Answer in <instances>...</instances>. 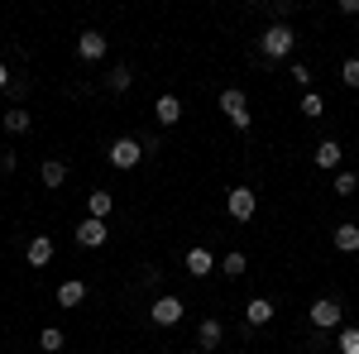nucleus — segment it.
Returning a JSON list of instances; mask_svg holds the SVG:
<instances>
[{
    "mask_svg": "<svg viewBox=\"0 0 359 354\" xmlns=\"http://www.w3.org/2000/svg\"><path fill=\"white\" fill-rule=\"evenodd\" d=\"M25 259L34 264V268H48V264H53V240H48V235H34L29 249H25Z\"/></svg>",
    "mask_w": 359,
    "mask_h": 354,
    "instance_id": "nucleus-10",
    "label": "nucleus"
},
{
    "mask_svg": "<svg viewBox=\"0 0 359 354\" xmlns=\"http://www.w3.org/2000/svg\"><path fill=\"white\" fill-rule=\"evenodd\" d=\"M335 350H340V354H359V330L345 326V330H340V340H335Z\"/></svg>",
    "mask_w": 359,
    "mask_h": 354,
    "instance_id": "nucleus-23",
    "label": "nucleus"
},
{
    "mask_svg": "<svg viewBox=\"0 0 359 354\" xmlns=\"http://www.w3.org/2000/svg\"><path fill=\"white\" fill-rule=\"evenodd\" d=\"M340 82L359 91V57H345V62H340Z\"/></svg>",
    "mask_w": 359,
    "mask_h": 354,
    "instance_id": "nucleus-26",
    "label": "nucleus"
},
{
    "mask_svg": "<svg viewBox=\"0 0 359 354\" xmlns=\"http://www.w3.org/2000/svg\"><path fill=\"white\" fill-rule=\"evenodd\" d=\"M340 15H359V0H340Z\"/></svg>",
    "mask_w": 359,
    "mask_h": 354,
    "instance_id": "nucleus-28",
    "label": "nucleus"
},
{
    "mask_svg": "<svg viewBox=\"0 0 359 354\" xmlns=\"http://www.w3.org/2000/svg\"><path fill=\"white\" fill-rule=\"evenodd\" d=\"M5 86H10V72H5V62H0V91H5Z\"/></svg>",
    "mask_w": 359,
    "mask_h": 354,
    "instance_id": "nucleus-29",
    "label": "nucleus"
},
{
    "mask_svg": "<svg viewBox=\"0 0 359 354\" xmlns=\"http://www.w3.org/2000/svg\"><path fill=\"white\" fill-rule=\"evenodd\" d=\"M335 249H340V254H359V225L355 220L335 225Z\"/></svg>",
    "mask_w": 359,
    "mask_h": 354,
    "instance_id": "nucleus-17",
    "label": "nucleus"
},
{
    "mask_svg": "<svg viewBox=\"0 0 359 354\" xmlns=\"http://www.w3.org/2000/svg\"><path fill=\"white\" fill-rule=\"evenodd\" d=\"M221 110H225V120H230L235 130H249V120H254V115H249V101H245V91H240V86H225V91H221Z\"/></svg>",
    "mask_w": 359,
    "mask_h": 354,
    "instance_id": "nucleus-3",
    "label": "nucleus"
},
{
    "mask_svg": "<svg viewBox=\"0 0 359 354\" xmlns=\"http://www.w3.org/2000/svg\"><path fill=\"white\" fill-rule=\"evenodd\" d=\"M245 321L249 326H269V321H273V301L269 297H249L245 301Z\"/></svg>",
    "mask_w": 359,
    "mask_h": 354,
    "instance_id": "nucleus-14",
    "label": "nucleus"
},
{
    "mask_svg": "<svg viewBox=\"0 0 359 354\" xmlns=\"http://www.w3.org/2000/svg\"><path fill=\"white\" fill-rule=\"evenodd\" d=\"M221 273H230V278H245V273H249V259H245V254H225V259H221Z\"/></svg>",
    "mask_w": 359,
    "mask_h": 354,
    "instance_id": "nucleus-22",
    "label": "nucleus"
},
{
    "mask_svg": "<svg viewBox=\"0 0 359 354\" xmlns=\"http://www.w3.org/2000/svg\"><path fill=\"white\" fill-rule=\"evenodd\" d=\"M111 211H115V196H111V191H101V187L86 191V216H91V220H106Z\"/></svg>",
    "mask_w": 359,
    "mask_h": 354,
    "instance_id": "nucleus-12",
    "label": "nucleus"
},
{
    "mask_svg": "<svg viewBox=\"0 0 359 354\" xmlns=\"http://www.w3.org/2000/svg\"><path fill=\"white\" fill-rule=\"evenodd\" d=\"M306 316H311V326H316V330H335V326H340V301H331V297H316Z\"/></svg>",
    "mask_w": 359,
    "mask_h": 354,
    "instance_id": "nucleus-7",
    "label": "nucleus"
},
{
    "mask_svg": "<svg viewBox=\"0 0 359 354\" xmlns=\"http://www.w3.org/2000/svg\"><path fill=\"white\" fill-rule=\"evenodd\" d=\"M311 158H316V168H326V172H335V168H340V158H345V149H340L335 139H321Z\"/></svg>",
    "mask_w": 359,
    "mask_h": 354,
    "instance_id": "nucleus-11",
    "label": "nucleus"
},
{
    "mask_svg": "<svg viewBox=\"0 0 359 354\" xmlns=\"http://www.w3.org/2000/svg\"><path fill=\"white\" fill-rule=\"evenodd\" d=\"M287 77L302 86V91H311V67H306V62H292V67H287Z\"/></svg>",
    "mask_w": 359,
    "mask_h": 354,
    "instance_id": "nucleus-27",
    "label": "nucleus"
},
{
    "mask_svg": "<svg viewBox=\"0 0 359 354\" xmlns=\"http://www.w3.org/2000/svg\"><path fill=\"white\" fill-rule=\"evenodd\" d=\"M130 82H135V72H130L125 62H120V67H111V77H106V86H111V91H130Z\"/></svg>",
    "mask_w": 359,
    "mask_h": 354,
    "instance_id": "nucleus-21",
    "label": "nucleus"
},
{
    "mask_svg": "<svg viewBox=\"0 0 359 354\" xmlns=\"http://www.w3.org/2000/svg\"><path fill=\"white\" fill-rule=\"evenodd\" d=\"M72 240H77L82 249H101L106 240H111V225H106V220H91V216H86L82 225L72 230Z\"/></svg>",
    "mask_w": 359,
    "mask_h": 354,
    "instance_id": "nucleus-6",
    "label": "nucleus"
},
{
    "mask_svg": "<svg viewBox=\"0 0 359 354\" xmlns=\"http://www.w3.org/2000/svg\"><path fill=\"white\" fill-rule=\"evenodd\" d=\"M77 53H82L86 62H101V57H106V34H101V29H86L82 39H77Z\"/></svg>",
    "mask_w": 359,
    "mask_h": 354,
    "instance_id": "nucleus-8",
    "label": "nucleus"
},
{
    "mask_svg": "<svg viewBox=\"0 0 359 354\" xmlns=\"http://www.w3.org/2000/svg\"><path fill=\"white\" fill-rule=\"evenodd\" d=\"M192 354H206V350H192Z\"/></svg>",
    "mask_w": 359,
    "mask_h": 354,
    "instance_id": "nucleus-30",
    "label": "nucleus"
},
{
    "mask_svg": "<svg viewBox=\"0 0 359 354\" xmlns=\"http://www.w3.org/2000/svg\"><path fill=\"white\" fill-rule=\"evenodd\" d=\"M62 345H67V335H62L57 326H43V330H39V350H43V354H57Z\"/></svg>",
    "mask_w": 359,
    "mask_h": 354,
    "instance_id": "nucleus-20",
    "label": "nucleus"
},
{
    "mask_svg": "<svg viewBox=\"0 0 359 354\" xmlns=\"http://www.w3.org/2000/svg\"><path fill=\"white\" fill-rule=\"evenodd\" d=\"M225 211H230V220L249 225V220H254V211H259V196H254V187H230V191H225Z\"/></svg>",
    "mask_w": 359,
    "mask_h": 354,
    "instance_id": "nucleus-2",
    "label": "nucleus"
},
{
    "mask_svg": "<svg viewBox=\"0 0 359 354\" xmlns=\"http://www.w3.org/2000/svg\"><path fill=\"white\" fill-rule=\"evenodd\" d=\"M221 335H225V326L216 321V316H206V321L196 326V340H201V350H206V354H211L216 345H221Z\"/></svg>",
    "mask_w": 359,
    "mask_h": 354,
    "instance_id": "nucleus-16",
    "label": "nucleus"
},
{
    "mask_svg": "<svg viewBox=\"0 0 359 354\" xmlns=\"http://www.w3.org/2000/svg\"><path fill=\"white\" fill-rule=\"evenodd\" d=\"M29 125H34V120H29L25 106H10L0 115V130H5V135H29Z\"/></svg>",
    "mask_w": 359,
    "mask_h": 354,
    "instance_id": "nucleus-13",
    "label": "nucleus"
},
{
    "mask_svg": "<svg viewBox=\"0 0 359 354\" xmlns=\"http://www.w3.org/2000/svg\"><path fill=\"white\" fill-rule=\"evenodd\" d=\"M292 48H297V34H292L287 25H269L264 39H259V53L264 57H287Z\"/></svg>",
    "mask_w": 359,
    "mask_h": 354,
    "instance_id": "nucleus-1",
    "label": "nucleus"
},
{
    "mask_svg": "<svg viewBox=\"0 0 359 354\" xmlns=\"http://www.w3.org/2000/svg\"><path fill=\"white\" fill-rule=\"evenodd\" d=\"M182 316H187V301L172 297V292H168V297H158L154 306H149V321H154V326H177Z\"/></svg>",
    "mask_w": 359,
    "mask_h": 354,
    "instance_id": "nucleus-4",
    "label": "nucleus"
},
{
    "mask_svg": "<svg viewBox=\"0 0 359 354\" xmlns=\"http://www.w3.org/2000/svg\"><path fill=\"white\" fill-rule=\"evenodd\" d=\"M182 264H187V273H192V278H206L211 268H221V264L211 259V249H187V259H182Z\"/></svg>",
    "mask_w": 359,
    "mask_h": 354,
    "instance_id": "nucleus-15",
    "label": "nucleus"
},
{
    "mask_svg": "<svg viewBox=\"0 0 359 354\" xmlns=\"http://www.w3.org/2000/svg\"><path fill=\"white\" fill-rule=\"evenodd\" d=\"M154 120H158L163 130H172V125L182 120V101H177V96H158V101H154Z\"/></svg>",
    "mask_w": 359,
    "mask_h": 354,
    "instance_id": "nucleus-9",
    "label": "nucleus"
},
{
    "mask_svg": "<svg viewBox=\"0 0 359 354\" xmlns=\"http://www.w3.org/2000/svg\"><path fill=\"white\" fill-rule=\"evenodd\" d=\"M139 158H144V144L139 139H115L111 144V168H120V172L139 168Z\"/></svg>",
    "mask_w": 359,
    "mask_h": 354,
    "instance_id": "nucleus-5",
    "label": "nucleus"
},
{
    "mask_svg": "<svg viewBox=\"0 0 359 354\" xmlns=\"http://www.w3.org/2000/svg\"><path fill=\"white\" fill-rule=\"evenodd\" d=\"M39 177H43V187H62V182H67V163H62V158H48V163L39 168Z\"/></svg>",
    "mask_w": 359,
    "mask_h": 354,
    "instance_id": "nucleus-19",
    "label": "nucleus"
},
{
    "mask_svg": "<svg viewBox=\"0 0 359 354\" xmlns=\"http://www.w3.org/2000/svg\"><path fill=\"white\" fill-rule=\"evenodd\" d=\"M355 191H359L355 172H335V196H355Z\"/></svg>",
    "mask_w": 359,
    "mask_h": 354,
    "instance_id": "nucleus-24",
    "label": "nucleus"
},
{
    "mask_svg": "<svg viewBox=\"0 0 359 354\" xmlns=\"http://www.w3.org/2000/svg\"><path fill=\"white\" fill-rule=\"evenodd\" d=\"M82 301H86V282L67 278V282L57 287V306H82Z\"/></svg>",
    "mask_w": 359,
    "mask_h": 354,
    "instance_id": "nucleus-18",
    "label": "nucleus"
},
{
    "mask_svg": "<svg viewBox=\"0 0 359 354\" xmlns=\"http://www.w3.org/2000/svg\"><path fill=\"white\" fill-rule=\"evenodd\" d=\"M302 115H326V96H316V91H302Z\"/></svg>",
    "mask_w": 359,
    "mask_h": 354,
    "instance_id": "nucleus-25",
    "label": "nucleus"
}]
</instances>
